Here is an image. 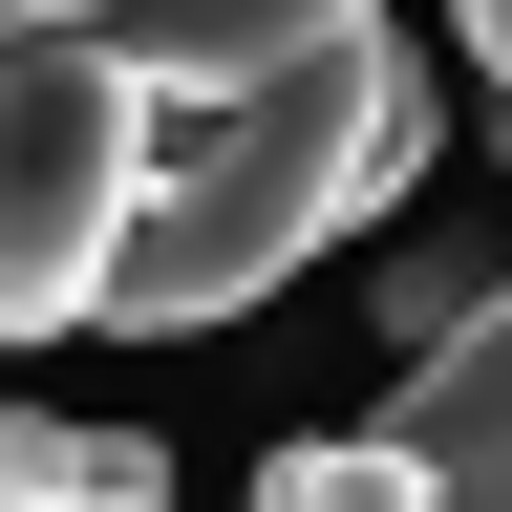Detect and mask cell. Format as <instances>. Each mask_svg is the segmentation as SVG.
Here are the masks:
<instances>
[{
	"label": "cell",
	"instance_id": "obj_6",
	"mask_svg": "<svg viewBox=\"0 0 512 512\" xmlns=\"http://www.w3.org/2000/svg\"><path fill=\"white\" fill-rule=\"evenodd\" d=\"M0 512H171V470H150L128 427H64L43 470H0Z\"/></svg>",
	"mask_w": 512,
	"mask_h": 512
},
{
	"label": "cell",
	"instance_id": "obj_2",
	"mask_svg": "<svg viewBox=\"0 0 512 512\" xmlns=\"http://www.w3.org/2000/svg\"><path fill=\"white\" fill-rule=\"evenodd\" d=\"M150 86L107 43H0V342L107 320V256L150 214Z\"/></svg>",
	"mask_w": 512,
	"mask_h": 512
},
{
	"label": "cell",
	"instance_id": "obj_1",
	"mask_svg": "<svg viewBox=\"0 0 512 512\" xmlns=\"http://www.w3.org/2000/svg\"><path fill=\"white\" fill-rule=\"evenodd\" d=\"M406 171H427V64L384 22L256 64V86H214V107H171L150 128V214H128V256H107V342H192V320L278 299L299 256L363 235Z\"/></svg>",
	"mask_w": 512,
	"mask_h": 512
},
{
	"label": "cell",
	"instance_id": "obj_5",
	"mask_svg": "<svg viewBox=\"0 0 512 512\" xmlns=\"http://www.w3.org/2000/svg\"><path fill=\"white\" fill-rule=\"evenodd\" d=\"M256 512H448V491H427L406 427H320V448H278V470H256Z\"/></svg>",
	"mask_w": 512,
	"mask_h": 512
},
{
	"label": "cell",
	"instance_id": "obj_3",
	"mask_svg": "<svg viewBox=\"0 0 512 512\" xmlns=\"http://www.w3.org/2000/svg\"><path fill=\"white\" fill-rule=\"evenodd\" d=\"M342 22H384V0H128L107 64L150 107H214V86H256V64H299V43H342Z\"/></svg>",
	"mask_w": 512,
	"mask_h": 512
},
{
	"label": "cell",
	"instance_id": "obj_7",
	"mask_svg": "<svg viewBox=\"0 0 512 512\" xmlns=\"http://www.w3.org/2000/svg\"><path fill=\"white\" fill-rule=\"evenodd\" d=\"M448 22H470V64H491V86H512V0H448Z\"/></svg>",
	"mask_w": 512,
	"mask_h": 512
},
{
	"label": "cell",
	"instance_id": "obj_4",
	"mask_svg": "<svg viewBox=\"0 0 512 512\" xmlns=\"http://www.w3.org/2000/svg\"><path fill=\"white\" fill-rule=\"evenodd\" d=\"M406 448H427L448 512H512V299H491L448 363H406Z\"/></svg>",
	"mask_w": 512,
	"mask_h": 512
}]
</instances>
